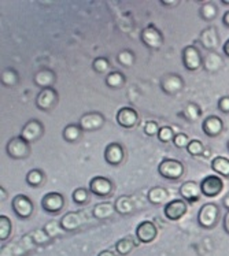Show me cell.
I'll use <instances>...</instances> for the list:
<instances>
[{"label":"cell","mask_w":229,"mask_h":256,"mask_svg":"<svg viewBox=\"0 0 229 256\" xmlns=\"http://www.w3.org/2000/svg\"><path fill=\"white\" fill-rule=\"evenodd\" d=\"M13 211L20 220H29L33 214V203L32 200L25 196V194H17L16 198L11 202Z\"/></svg>","instance_id":"obj_6"},{"label":"cell","mask_w":229,"mask_h":256,"mask_svg":"<svg viewBox=\"0 0 229 256\" xmlns=\"http://www.w3.org/2000/svg\"><path fill=\"white\" fill-rule=\"evenodd\" d=\"M156 236H158V229L151 220H144L136 228V238L139 240V242L150 244L155 240Z\"/></svg>","instance_id":"obj_15"},{"label":"cell","mask_w":229,"mask_h":256,"mask_svg":"<svg viewBox=\"0 0 229 256\" xmlns=\"http://www.w3.org/2000/svg\"><path fill=\"white\" fill-rule=\"evenodd\" d=\"M59 222H61L63 232H74L85 224V214L81 211L68 212V214L63 215Z\"/></svg>","instance_id":"obj_16"},{"label":"cell","mask_w":229,"mask_h":256,"mask_svg":"<svg viewBox=\"0 0 229 256\" xmlns=\"http://www.w3.org/2000/svg\"><path fill=\"white\" fill-rule=\"evenodd\" d=\"M6 152L11 159L22 160V159L29 158V155H31V144L25 142L21 136L13 137L6 146Z\"/></svg>","instance_id":"obj_2"},{"label":"cell","mask_w":229,"mask_h":256,"mask_svg":"<svg viewBox=\"0 0 229 256\" xmlns=\"http://www.w3.org/2000/svg\"><path fill=\"white\" fill-rule=\"evenodd\" d=\"M224 230L229 234V211L224 216Z\"/></svg>","instance_id":"obj_46"},{"label":"cell","mask_w":229,"mask_h":256,"mask_svg":"<svg viewBox=\"0 0 229 256\" xmlns=\"http://www.w3.org/2000/svg\"><path fill=\"white\" fill-rule=\"evenodd\" d=\"M125 159V151L120 142H110L104 150V160L111 166H118Z\"/></svg>","instance_id":"obj_18"},{"label":"cell","mask_w":229,"mask_h":256,"mask_svg":"<svg viewBox=\"0 0 229 256\" xmlns=\"http://www.w3.org/2000/svg\"><path fill=\"white\" fill-rule=\"evenodd\" d=\"M43 134H44V126L42 122L37 120H31L24 125L20 136L31 144V142H35L39 138H42Z\"/></svg>","instance_id":"obj_11"},{"label":"cell","mask_w":229,"mask_h":256,"mask_svg":"<svg viewBox=\"0 0 229 256\" xmlns=\"http://www.w3.org/2000/svg\"><path fill=\"white\" fill-rule=\"evenodd\" d=\"M187 152L191 156H199V155H203L204 146L199 140H191L189 146H187Z\"/></svg>","instance_id":"obj_42"},{"label":"cell","mask_w":229,"mask_h":256,"mask_svg":"<svg viewBox=\"0 0 229 256\" xmlns=\"http://www.w3.org/2000/svg\"><path fill=\"white\" fill-rule=\"evenodd\" d=\"M31 240L35 242V244H39V246H43V244H46L48 241L51 240L48 234L44 232V229H37L35 232H32L31 233Z\"/></svg>","instance_id":"obj_40"},{"label":"cell","mask_w":229,"mask_h":256,"mask_svg":"<svg viewBox=\"0 0 229 256\" xmlns=\"http://www.w3.org/2000/svg\"><path fill=\"white\" fill-rule=\"evenodd\" d=\"M104 120L103 114H100V112H87V114H84L80 120H78V126L81 128V130L83 132H95V130H99L102 129L104 125Z\"/></svg>","instance_id":"obj_9"},{"label":"cell","mask_w":229,"mask_h":256,"mask_svg":"<svg viewBox=\"0 0 229 256\" xmlns=\"http://www.w3.org/2000/svg\"><path fill=\"white\" fill-rule=\"evenodd\" d=\"M115 211L121 215H128L130 212H133L135 210V204L132 202L129 196H120L118 199L115 200Z\"/></svg>","instance_id":"obj_26"},{"label":"cell","mask_w":229,"mask_h":256,"mask_svg":"<svg viewBox=\"0 0 229 256\" xmlns=\"http://www.w3.org/2000/svg\"><path fill=\"white\" fill-rule=\"evenodd\" d=\"M159 126H158V124L156 122H154V120H148L146 125H144V133H146L147 136H158V133H159Z\"/></svg>","instance_id":"obj_44"},{"label":"cell","mask_w":229,"mask_h":256,"mask_svg":"<svg viewBox=\"0 0 229 256\" xmlns=\"http://www.w3.org/2000/svg\"><path fill=\"white\" fill-rule=\"evenodd\" d=\"M0 81H2V85L6 86V88H13L18 84L20 81V74L14 68H5L2 72V77H0Z\"/></svg>","instance_id":"obj_25"},{"label":"cell","mask_w":229,"mask_h":256,"mask_svg":"<svg viewBox=\"0 0 229 256\" xmlns=\"http://www.w3.org/2000/svg\"><path fill=\"white\" fill-rule=\"evenodd\" d=\"M222 24H224L225 26L229 28V11H226L222 16Z\"/></svg>","instance_id":"obj_48"},{"label":"cell","mask_w":229,"mask_h":256,"mask_svg":"<svg viewBox=\"0 0 229 256\" xmlns=\"http://www.w3.org/2000/svg\"><path fill=\"white\" fill-rule=\"evenodd\" d=\"M159 176L170 181H176L184 176V164L176 159H163L158 166Z\"/></svg>","instance_id":"obj_3"},{"label":"cell","mask_w":229,"mask_h":256,"mask_svg":"<svg viewBox=\"0 0 229 256\" xmlns=\"http://www.w3.org/2000/svg\"><path fill=\"white\" fill-rule=\"evenodd\" d=\"M26 182L29 184L31 186H33V188L42 186V184L44 182V174H43L42 170H39V168L31 170L26 174Z\"/></svg>","instance_id":"obj_32"},{"label":"cell","mask_w":229,"mask_h":256,"mask_svg":"<svg viewBox=\"0 0 229 256\" xmlns=\"http://www.w3.org/2000/svg\"><path fill=\"white\" fill-rule=\"evenodd\" d=\"M174 132L170 126H162L161 129H159V133H158V138H159V142H170L174 140Z\"/></svg>","instance_id":"obj_41"},{"label":"cell","mask_w":229,"mask_h":256,"mask_svg":"<svg viewBox=\"0 0 229 256\" xmlns=\"http://www.w3.org/2000/svg\"><path fill=\"white\" fill-rule=\"evenodd\" d=\"M135 246L136 242L132 240V237H125V238H121V240L117 241V244H115V251H117L118 255L126 256L133 251Z\"/></svg>","instance_id":"obj_31"},{"label":"cell","mask_w":229,"mask_h":256,"mask_svg":"<svg viewBox=\"0 0 229 256\" xmlns=\"http://www.w3.org/2000/svg\"><path fill=\"white\" fill-rule=\"evenodd\" d=\"M0 194H2V196H0V200H2V202L5 199H7V194H5V188H0Z\"/></svg>","instance_id":"obj_52"},{"label":"cell","mask_w":229,"mask_h":256,"mask_svg":"<svg viewBox=\"0 0 229 256\" xmlns=\"http://www.w3.org/2000/svg\"><path fill=\"white\" fill-rule=\"evenodd\" d=\"M161 3L163 6H177L178 4V2H176V0H170V2H166V0H162Z\"/></svg>","instance_id":"obj_49"},{"label":"cell","mask_w":229,"mask_h":256,"mask_svg":"<svg viewBox=\"0 0 229 256\" xmlns=\"http://www.w3.org/2000/svg\"><path fill=\"white\" fill-rule=\"evenodd\" d=\"M189 142H191V140H189V137L185 133H177L174 136V140H173L174 146H177V148H185V150L189 146Z\"/></svg>","instance_id":"obj_43"},{"label":"cell","mask_w":229,"mask_h":256,"mask_svg":"<svg viewBox=\"0 0 229 256\" xmlns=\"http://www.w3.org/2000/svg\"><path fill=\"white\" fill-rule=\"evenodd\" d=\"M199 14L202 16V20L204 21H211L217 16V6L211 3V2H206L202 7H200V11Z\"/></svg>","instance_id":"obj_33"},{"label":"cell","mask_w":229,"mask_h":256,"mask_svg":"<svg viewBox=\"0 0 229 256\" xmlns=\"http://www.w3.org/2000/svg\"><path fill=\"white\" fill-rule=\"evenodd\" d=\"M182 64L187 68L188 72H196L198 68H202L203 58L199 52V50L195 46H187L182 50L181 54Z\"/></svg>","instance_id":"obj_4"},{"label":"cell","mask_w":229,"mask_h":256,"mask_svg":"<svg viewBox=\"0 0 229 256\" xmlns=\"http://www.w3.org/2000/svg\"><path fill=\"white\" fill-rule=\"evenodd\" d=\"M92 68L98 74H109L110 68V62L106 59V58H96L92 63Z\"/></svg>","instance_id":"obj_39"},{"label":"cell","mask_w":229,"mask_h":256,"mask_svg":"<svg viewBox=\"0 0 229 256\" xmlns=\"http://www.w3.org/2000/svg\"><path fill=\"white\" fill-rule=\"evenodd\" d=\"M43 229L47 233L50 238H54V237L59 236L61 234V232L63 230L62 226H61V222H57V220H51V222L46 224V226H44Z\"/></svg>","instance_id":"obj_38"},{"label":"cell","mask_w":229,"mask_h":256,"mask_svg":"<svg viewBox=\"0 0 229 256\" xmlns=\"http://www.w3.org/2000/svg\"><path fill=\"white\" fill-rule=\"evenodd\" d=\"M222 189H224V181H222V178L215 176V174L204 177L200 182V190H202V194L206 198L218 196L222 192Z\"/></svg>","instance_id":"obj_5"},{"label":"cell","mask_w":229,"mask_h":256,"mask_svg":"<svg viewBox=\"0 0 229 256\" xmlns=\"http://www.w3.org/2000/svg\"><path fill=\"white\" fill-rule=\"evenodd\" d=\"M199 42L202 44V47L204 50H207L210 52H213L217 50L219 46V36L217 33V29L213 26H208L206 29L200 32V36H199Z\"/></svg>","instance_id":"obj_19"},{"label":"cell","mask_w":229,"mask_h":256,"mask_svg":"<svg viewBox=\"0 0 229 256\" xmlns=\"http://www.w3.org/2000/svg\"><path fill=\"white\" fill-rule=\"evenodd\" d=\"M221 3L224 6H229V0H221Z\"/></svg>","instance_id":"obj_53"},{"label":"cell","mask_w":229,"mask_h":256,"mask_svg":"<svg viewBox=\"0 0 229 256\" xmlns=\"http://www.w3.org/2000/svg\"><path fill=\"white\" fill-rule=\"evenodd\" d=\"M115 212H117V211H115V206L114 204L109 203V202H106V203H98L94 207V210H92L94 218H96V220H110Z\"/></svg>","instance_id":"obj_23"},{"label":"cell","mask_w":229,"mask_h":256,"mask_svg":"<svg viewBox=\"0 0 229 256\" xmlns=\"http://www.w3.org/2000/svg\"><path fill=\"white\" fill-rule=\"evenodd\" d=\"M147 199L151 204H162L165 200L167 199V190L162 186H154L148 190L147 194Z\"/></svg>","instance_id":"obj_29"},{"label":"cell","mask_w":229,"mask_h":256,"mask_svg":"<svg viewBox=\"0 0 229 256\" xmlns=\"http://www.w3.org/2000/svg\"><path fill=\"white\" fill-rule=\"evenodd\" d=\"M55 81H57V76L50 68H42V70H39L35 74V77H33V82L40 89L52 88L54 84H55Z\"/></svg>","instance_id":"obj_22"},{"label":"cell","mask_w":229,"mask_h":256,"mask_svg":"<svg viewBox=\"0 0 229 256\" xmlns=\"http://www.w3.org/2000/svg\"><path fill=\"white\" fill-rule=\"evenodd\" d=\"M114 190V185L109 178L96 176L89 181V192L98 198H109Z\"/></svg>","instance_id":"obj_7"},{"label":"cell","mask_w":229,"mask_h":256,"mask_svg":"<svg viewBox=\"0 0 229 256\" xmlns=\"http://www.w3.org/2000/svg\"><path fill=\"white\" fill-rule=\"evenodd\" d=\"M219 218V208L217 204L206 203L203 204L198 212V224L200 228L206 230L213 229L217 225Z\"/></svg>","instance_id":"obj_1"},{"label":"cell","mask_w":229,"mask_h":256,"mask_svg":"<svg viewBox=\"0 0 229 256\" xmlns=\"http://www.w3.org/2000/svg\"><path fill=\"white\" fill-rule=\"evenodd\" d=\"M72 198H73L74 203L78 204V206H84V204L88 203L89 192L85 188H77V189H74Z\"/></svg>","instance_id":"obj_37"},{"label":"cell","mask_w":229,"mask_h":256,"mask_svg":"<svg viewBox=\"0 0 229 256\" xmlns=\"http://www.w3.org/2000/svg\"><path fill=\"white\" fill-rule=\"evenodd\" d=\"M202 114V110H200V107L198 104H195V103H188L185 106V108H184V112L182 115L187 118L189 122H195L196 120H199V116Z\"/></svg>","instance_id":"obj_36"},{"label":"cell","mask_w":229,"mask_h":256,"mask_svg":"<svg viewBox=\"0 0 229 256\" xmlns=\"http://www.w3.org/2000/svg\"><path fill=\"white\" fill-rule=\"evenodd\" d=\"M83 134V130H81V128L78 125H68L62 132V137L65 142H76L80 140V137Z\"/></svg>","instance_id":"obj_30"},{"label":"cell","mask_w":229,"mask_h":256,"mask_svg":"<svg viewBox=\"0 0 229 256\" xmlns=\"http://www.w3.org/2000/svg\"><path fill=\"white\" fill-rule=\"evenodd\" d=\"M202 66L206 72L208 73H215L218 72L219 68H222V56L218 54L213 51V52H208L206 56L203 58V63Z\"/></svg>","instance_id":"obj_24"},{"label":"cell","mask_w":229,"mask_h":256,"mask_svg":"<svg viewBox=\"0 0 229 256\" xmlns=\"http://www.w3.org/2000/svg\"><path fill=\"white\" fill-rule=\"evenodd\" d=\"M159 86L163 90V94L174 96L184 88V81L178 74H166L163 76L159 82Z\"/></svg>","instance_id":"obj_13"},{"label":"cell","mask_w":229,"mask_h":256,"mask_svg":"<svg viewBox=\"0 0 229 256\" xmlns=\"http://www.w3.org/2000/svg\"><path fill=\"white\" fill-rule=\"evenodd\" d=\"M200 185L195 182V181H187L180 186V196L185 203H196L200 199Z\"/></svg>","instance_id":"obj_20"},{"label":"cell","mask_w":229,"mask_h":256,"mask_svg":"<svg viewBox=\"0 0 229 256\" xmlns=\"http://www.w3.org/2000/svg\"><path fill=\"white\" fill-rule=\"evenodd\" d=\"M135 54L132 52L130 50H122L117 55V62L124 68H132L133 63H135Z\"/></svg>","instance_id":"obj_34"},{"label":"cell","mask_w":229,"mask_h":256,"mask_svg":"<svg viewBox=\"0 0 229 256\" xmlns=\"http://www.w3.org/2000/svg\"><path fill=\"white\" fill-rule=\"evenodd\" d=\"M222 203H224V207L229 211V192L226 194V196L224 198V200H222Z\"/></svg>","instance_id":"obj_50"},{"label":"cell","mask_w":229,"mask_h":256,"mask_svg":"<svg viewBox=\"0 0 229 256\" xmlns=\"http://www.w3.org/2000/svg\"><path fill=\"white\" fill-rule=\"evenodd\" d=\"M106 85L109 86V88L113 89H120L122 88L124 85H125V76L121 73V72H110L107 76H106Z\"/></svg>","instance_id":"obj_27"},{"label":"cell","mask_w":229,"mask_h":256,"mask_svg":"<svg viewBox=\"0 0 229 256\" xmlns=\"http://www.w3.org/2000/svg\"><path fill=\"white\" fill-rule=\"evenodd\" d=\"M202 130L207 137H217L224 130V122L217 115H210L203 120Z\"/></svg>","instance_id":"obj_21"},{"label":"cell","mask_w":229,"mask_h":256,"mask_svg":"<svg viewBox=\"0 0 229 256\" xmlns=\"http://www.w3.org/2000/svg\"><path fill=\"white\" fill-rule=\"evenodd\" d=\"M222 52L225 54V56L229 58V38L225 42L224 46H222Z\"/></svg>","instance_id":"obj_47"},{"label":"cell","mask_w":229,"mask_h":256,"mask_svg":"<svg viewBox=\"0 0 229 256\" xmlns=\"http://www.w3.org/2000/svg\"><path fill=\"white\" fill-rule=\"evenodd\" d=\"M11 229H13V225H11L10 218L6 215H0V241L9 240Z\"/></svg>","instance_id":"obj_35"},{"label":"cell","mask_w":229,"mask_h":256,"mask_svg":"<svg viewBox=\"0 0 229 256\" xmlns=\"http://www.w3.org/2000/svg\"><path fill=\"white\" fill-rule=\"evenodd\" d=\"M42 207L48 214H58L65 207V198L58 192H48L43 196Z\"/></svg>","instance_id":"obj_10"},{"label":"cell","mask_w":229,"mask_h":256,"mask_svg":"<svg viewBox=\"0 0 229 256\" xmlns=\"http://www.w3.org/2000/svg\"><path fill=\"white\" fill-rule=\"evenodd\" d=\"M211 168L222 177H229V159L224 156H215L211 160Z\"/></svg>","instance_id":"obj_28"},{"label":"cell","mask_w":229,"mask_h":256,"mask_svg":"<svg viewBox=\"0 0 229 256\" xmlns=\"http://www.w3.org/2000/svg\"><path fill=\"white\" fill-rule=\"evenodd\" d=\"M117 124L124 129H132L139 124V114L132 107H122L115 115Z\"/></svg>","instance_id":"obj_14"},{"label":"cell","mask_w":229,"mask_h":256,"mask_svg":"<svg viewBox=\"0 0 229 256\" xmlns=\"http://www.w3.org/2000/svg\"><path fill=\"white\" fill-rule=\"evenodd\" d=\"M188 210L187 203L182 199H174L170 203H167L163 208V214L169 220H181L185 215Z\"/></svg>","instance_id":"obj_17"},{"label":"cell","mask_w":229,"mask_h":256,"mask_svg":"<svg viewBox=\"0 0 229 256\" xmlns=\"http://www.w3.org/2000/svg\"><path fill=\"white\" fill-rule=\"evenodd\" d=\"M58 103V92L54 88L40 89L36 96V106L39 110L50 111Z\"/></svg>","instance_id":"obj_12"},{"label":"cell","mask_w":229,"mask_h":256,"mask_svg":"<svg viewBox=\"0 0 229 256\" xmlns=\"http://www.w3.org/2000/svg\"><path fill=\"white\" fill-rule=\"evenodd\" d=\"M98 256H115V254L113 251H102Z\"/></svg>","instance_id":"obj_51"},{"label":"cell","mask_w":229,"mask_h":256,"mask_svg":"<svg viewBox=\"0 0 229 256\" xmlns=\"http://www.w3.org/2000/svg\"><path fill=\"white\" fill-rule=\"evenodd\" d=\"M140 40L146 47L151 50H159L163 44V36L159 29H156L154 25H148L140 33Z\"/></svg>","instance_id":"obj_8"},{"label":"cell","mask_w":229,"mask_h":256,"mask_svg":"<svg viewBox=\"0 0 229 256\" xmlns=\"http://www.w3.org/2000/svg\"><path fill=\"white\" fill-rule=\"evenodd\" d=\"M226 148H228V151H229V140H228V142H226Z\"/></svg>","instance_id":"obj_54"},{"label":"cell","mask_w":229,"mask_h":256,"mask_svg":"<svg viewBox=\"0 0 229 256\" xmlns=\"http://www.w3.org/2000/svg\"><path fill=\"white\" fill-rule=\"evenodd\" d=\"M217 107H218V110L221 111L222 114H229V96H222V98L218 100Z\"/></svg>","instance_id":"obj_45"}]
</instances>
